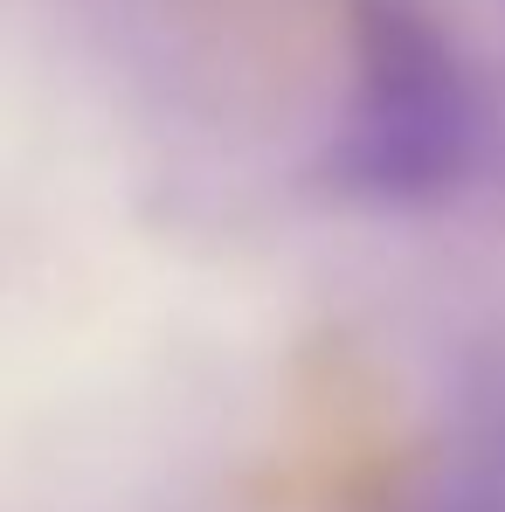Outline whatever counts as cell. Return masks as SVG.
Listing matches in <instances>:
<instances>
[{
    "mask_svg": "<svg viewBox=\"0 0 505 512\" xmlns=\"http://www.w3.org/2000/svg\"><path fill=\"white\" fill-rule=\"evenodd\" d=\"M485 160V111L464 63L416 14L381 7L360 35V70L333 139V173L360 201L429 208L450 201Z\"/></svg>",
    "mask_w": 505,
    "mask_h": 512,
    "instance_id": "1",
    "label": "cell"
},
{
    "mask_svg": "<svg viewBox=\"0 0 505 512\" xmlns=\"http://www.w3.org/2000/svg\"><path fill=\"white\" fill-rule=\"evenodd\" d=\"M429 492L450 512H505V346L478 374V388L457 416V436H450V457H443Z\"/></svg>",
    "mask_w": 505,
    "mask_h": 512,
    "instance_id": "2",
    "label": "cell"
}]
</instances>
